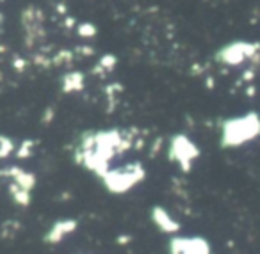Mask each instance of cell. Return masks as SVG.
<instances>
[{
  "label": "cell",
  "instance_id": "obj_1",
  "mask_svg": "<svg viewBox=\"0 0 260 254\" xmlns=\"http://www.w3.org/2000/svg\"><path fill=\"white\" fill-rule=\"evenodd\" d=\"M130 144H132L130 137L119 130L86 132L80 137V142L75 150V160L84 169L102 178L109 171L111 158L126 151Z\"/></svg>",
  "mask_w": 260,
  "mask_h": 254
},
{
  "label": "cell",
  "instance_id": "obj_2",
  "mask_svg": "<svg viewBox=\"0 0 260 254\" xmlns=\"http://www.w3.org/2000/svg\"><path fill=\"white\" fill-rule=\"evenodd\" d=\"M146 171L143 167V164L139 162H132L128 165H123V167L109 169L104 176H102V182L104 187L107 189V192L114 194V196H121L134 189L136 185L145 179Z\"/></svg>",
  "mask_w": 260,
  "mask_h": 254
},
{
  "label": "cell",
  "instance_id": "obj_3",
  "mask_svg": "<svg viewBox=\"0 0 260 254\" xmlns=\"http://www.w3.org/2000/svg\"><path fill=\"white\" fill-rule=\"evenodd\" d=\"M168 157L170 160L177 162L180 165L182 171H189L191 164L196 157H198V150L196 146L184 135H175L170 140V148H168Z\"/></svg>",
  "mask_w": 260,
  "mask_h": 254
},
{
  "label": "cell",
  "instance_id": "obj_4",
  "mask_svg": "<svg viewBox=\"0 0 260 254\" xmlns=\"http://www.w3.org/2000/svg\"><path fill=\"white\" fill-rule=\"evenodd\" d=\"M77 228H79L77 219H59L47 229V233L43 235V242L47 245H57V243L64 242L66 236L75 233Z\"/></svg>",
  "mask_w": 260,
  "mask_h": 254
},
{
  "label": "cell",
  "instance_id": "obj_5",
  "mask_svg": "<svg viewBox=\"0 0 260 254\" xmlns=\"http://www.w3.org/2000/svg\"><path fill=\"white\" fill-rule=\"evenodd\" d=\"M170 254H209V245L203 238H182L175 236L168 243Z\"/></svg>",
  "mask_w": 260,
  "mask_h": 254
},
{
  "label": "cell",
  "instance_id": "obj_6",
  "mask_svg": "<svg viewBox=\"0 0 260 254\" xmlns=\"http://www.w3.org/2000/svg\"><path fill=\"white\" fill-rule=\"evenodd\" d=\"M150 219H152L153 226H155L159 231L168 233V235H173V233H177L178 229H180V224H178V222L171 217L170 211L164 206H160V204H157V206H153L152 210H150Z\"/></svg>",
  "mask_w": 260,
  "mask_h": 254
},
{
  "label": "cell",
  "instance_id": "obj_7",
  "mask_svg": "<svg viewBox=\"0 0 260 254\" xmlns=\"http://www.w3.org/2000/svg\"><path fill=\"white\" fill-rule=\"evenodd\" d=\"M0 174L11 179V183L22 187V189H25V190H30V192H32V189L36 187V176H34L32 172L25 171V169L18 167V165L2 169V171H0Z\"/></svg>",
  "mask_w": 260,
  "mask_h": 254
},
{
  "label": "cell",
  "instance_id": "obj_8",
  "mask_svg": "<svg viewBox=\"0 0 260 254\" xmlns=\"http://www.w3.org/2000/svg\"><path fill=\"white\" fill-rule=\"evenodd\" d=\"M249 45L246 43H235V45H230V47H224L223 50L217 54V59H221L223 62H228V64H237V62H241L242 59H244L246 54H251L253 50H256V48H253V50H248Z\"/></svg>",
  "mask_w": 260,
  "mask_h": 254
},
{
  "label": "cell",
  "instance_id": "obj_9",
  "mask_svg": "<svg viewBox=\"0 0 260 254\" xmlns=\"http://www.w3.org/2000/svg\"><path fill=\"white\" fill-rule=\"evenodd\" d=\"M9 196H11V201L16 204V206H22V208H27L30 203H32V192L30 190H25L22 187L15 185V183L9 182Z\"/></svg>",
  "mask_w": 260,
  "mask_h": 254
},
{
  "label": "cell",
  "instance_id": "obj_10",
  "mask_svg": "<svg viewBox=\"0 0 260 254\" xmlns=\"http://www.w3.org/2000/svg\"><path fill=\"white\" fill-rule=\"evenodd\" d=\"M61 87L64 93H79L84 87V75L80 71L66 73L61 80Z\"/></svg>",
  "mask_w": 260,
  "mask_h": 254
},
{
  "label": "cell",
  "instance_id": "obj_11",
  "mask_svg": "<svg viewBox=\"0 0 260 254\" xmlns=\"http://www.w3.org/2000/svg\"><path fill=\"white\" fill-rule=\"evenodd\" d=\"M15 142H13L9 137L6 135H0V160H4V158H8L9 155L15 151Z\"/></svg>",
  "mask_w": 260,
  "mask_h": 254
},
{
  "label": "cell",
  "instance_id": "obj_12",
  "mask_svg": "<svg viewBox=\"0 0 260 254\" xmlns=\"http://www.w3.org/2000/svg\"><path fill=\"white\" fill-rule=\"evenodd\" d=\"M32 151H34V140H23L18 150H16V158L32 157Z\"/></svg>",
  "mask_w": 260,
  "mask_h": 254
},
{
  "label": "cell",
  "instance_id": "obj_13",
  "mask_svg": "<svg viewBox=\"0 0 260 254\" xmlns=\"http://www.w3.org/2000/svg\"><path fill=\"white\" fill-rule=\"evenodd\" d=\"M18 229H20L18 222H16V221H8L4 226H2V229H0V235L4 236V238H13Z\"/></svg>",
  "mask_w": 260,
  "mask_h": 254
},
{
  "label": "cell",
  "instance_id": "obj_14",
  "mask_svg": "<svg viewBox=\"0 0 260 254\" xmlns=\"http://www.w3.org/2000/svg\"><path fill=\"white\" fill-rule=\"evenodd\" d=\"M114 66H116V57H112V55H104V57L100 59V62H98L96 69L100 68L102 71H111Z\"/></svg>",
  "mask_w": 260,
  "mask_h": 254
},
{
  "label": "cell",
  "instance_id": "obj_15",
  "mask_svg": "<svg viewBox=\"0 0 260 254\" xmlns=\"http://www.w3.org/2000/svg\"><path fill=\"white\" fill-rule=\"evenodd\" d=\"M79 32H80V36H84V38H91L96 34V29H94L93 25H89V23H84V25L79 27Z\"/></svg>",
  "mask_w": 260,
  "mask_h": 254
},
{
  "label": "cell",
  "instance_id": "obj_16",
  "mask_svg": "<svg viewBox=\"0 0 260 254\" xmlns=\"http://www.w3.org/2000/svg\"><path fill=\"white\" fill-rule=\"evenodd\" d=\"M50 119H52V111H47V114H45V118H43V123H50Z\"/></svg>",
  "mask_w": 260,
  "mask_h": 254
},
{
  "label": "cell",
  "instance_id": "obj_17",
  "mask_svg": "<svg viewBox=\"0 0 260 254\" xmlns=\"http://www.w3.org/2000/svg\"><path fill=\"white\" fill-rule=\"evenodd\" d=\"M130 242V236H119L118 243H128Z\"/></svg>",
  "mask_w": 260,
  "mask_h": 254
}]
</instances>
